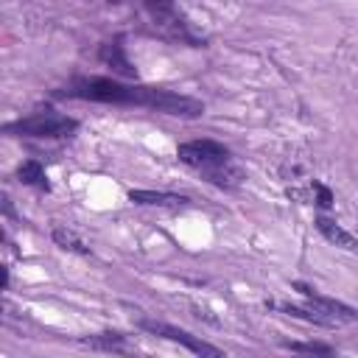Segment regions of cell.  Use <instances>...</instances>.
<instances>
[{
	"label": "cell",
	"instance_id": "obj_12",
	"mask_svg": "<svg viewBox=\"0 0 358 358\" xmlns=\"http://www.w3.org/2000/svg\"><path fill=\"white\" fill-rule=\"evenodd\" d=\"M291 196H296V199H305V201H316L319 207H333V193H330V187H324L322 182H310L308 185V193H299V190H288Z\"/></svg>",
	"mask_w": 358,
	"mask_h": 358
},
{
	"label": "cell",
	"instance_id": "obj_6",
	"mask_svg": "<svg viewBox=\"0 0 358 358\" xmlns=\"http://www.w3.org/2000/svg\"><path fill=\"white\" fill-rule=\"evenodd\" d=\"M294 288L308 299V305H313L316 310H322V313H324L327 319H333L336 324L358 322V310H355V308H350V305H344V302H338V299H333V296L319 294L313 285H308V282H294Z\"/></svg>",
	"mask_w": 358,
	"mask_h": 358
},
{
	"label": "cell",
	"instance_id": "obj_11",
	"mask_svg": "<svg viewBox=\"0 0 358 358\" xmlns=\"http://www.w3.org/2000/svg\"><path fill=\"white\" fill-rule=\"evenodd\" d=\"M84 344L92 350H106V352H123L126 350V338L120 333H98V336L84 338Z\"/></svg>",
	"mask_w": 358,
	"mask_h": 358
},
{
	"label": "cell",
	"instance_id": "obj_14",
	"mask_svg": "<svg viewBox=\"0 0 358 358\" xmlns=\"http://www.w3.org/2000/svg\"><path fill=\"white\" fill-rule=\"evenodd\" d=\"M291 352H319V355H330L333 352V347L330 344H316V341H288L285 344Z\"/></svg>",
	"mask_w": 358,
	"mask_h": 358
},
{
	"label": "cell",
	"instance_id": "obj_7",
	"mask_svg": "<svg viewBox=\"0 0 358 358\" xmlns=\"http://www.w3.org/2000/svg\"><path fill=\"white\" fill-rule=\"evenodd\" d=\"M316 229H319V232H322L333 246L347 249V252H358V238H355L352 232H347L341 224H336L333 218L319 215V218H316Z\"/></svg>",
	"mask_w": 358,
	"mask_h": 358
},
{
	"label": "cell",
	"instance_id": "obj_10",
	"mask_svg": "<svg viewBox=\"0 0 358 358\" xmlns=\"http://www.w3.org/2000/svg\"><path fill=\"white\" fill-rule=\"evenodd\" d=\"M17 176H20V182H22V185H34V187H42V190H48L45 168H42L36 159H28V162H22V165L17 168Z\"/></svg>",
	"mask_w": 358,
	"mask_h": 358
},
{
	"label": "cell",
	"instance_id": "obj_2",
	"mask_svg": "<svg viewBox=\"0 0 358 358\" xmlns=\"http://www.w3.org/2000/svg\"><path fill=\"white\" fill-rule=\"evenodd\" d=\"M145 11H148L154 28L165 39H171L176 45H190V48L204 45V36L193 28V22L185 17V11L173 0H145Z\"/></svg>",
	"mask_w": 358,
	"mask_h": 358
},
{
	"label": "cell",
	"instance_id": "obj_1",
	"mask_svg": "<svg viewBox=\"0 0 358 358\" xmlns=\"http://www.w3.org/2000/svg\"><path fill=\"white\" fill-rule=\"evenodd\" d=\"M59 95L64 98H78V101H98V103H117V106H145L162 115H176V117H199L204 115V103L165 90V87H148V84H123L115 78L92 76V78H76L70 87H64Z\"/></svg>",
	"mask_w": 358,
	"mask_h": 358
},
{
	"label": "cell",
	"instance_id": "obj_8",
	"mask_svg": "<svg viewBox=\"0 0 358 358\" xmlns=\"http://www.w3.org/2000/svg\"><path fill=\"white\" fill-rule=\"evenodd\" d=\"M129 199L134 204H151V207H182L187 204V196L165 193V190H129Z\"/></svg>",
	"mask_w": 358,
	"mask_h": 358
},
{
	"label": "cell",
	"instance_id": "obj_13",
	"mask_svg": "<svg viewBox=\"0 0 358 358\" xmlns=\"http://www.w3.org/2000/svg\"><path fill=\"white\" fill-rule=\"evenodd\" d=\"M53 241H56L62 249H67V252L90 255V246H87L76 232H70V229H64V227H56V229H53Z\"/></svg>",
	"mask_w": 358,
	"mask_h": 358
},
{
	"label": "cell",
	"instance_id": "obj_4",
	"mask_svg": "<svg viewBox=\"0 0 358 358\" xmlns=\"http://www.w3.org/2000/svg\"><path fill=\"white\" fill-rule=\"evenodd\" d=\"M176 157L185 165H190V168H196V171L204 173V171H210L215 165L229 162V148L221 145V143H215V140H190V143H182L176 148Z\"/></svg>",
	"mask_w": 358,
	"mask_h": 358
},
{
	"label": "cell",
	"instance_id": "obj_5",
	"mask_svg": "<svg viewBox=\"0 0 358 358\" xmlns=\"http://www.w3.org/2000/svg\"><path fill=\"white\" fill-rule=\"evenodd\" d=\"M140 327L148 330V333H154V336H162V338H168V341H176V344L187 347V350L196 352V355H221L218 347H213V344L196 338L193 333H187V330H182V327H173V324H165V322H151V319H143Z\"/></svg>",
	"mask_w": 358,
	"mask_h": 358
},
{
	"label": "cell",
	"instance_id": "obj_9",
	"mask_svg": "<svg viewBox=\"0 0 358 358\" xmlns=\"http://www.w3.org/2000/svg\"><path fill=\"white\" fill-rule=\"evenodd\" d=\"M101 62H106V64H112L120 76H134V67L126 62V56H123V48H120V42L115 39V42H106L103 48H101Z\"/></svg>",
	"mask_w": 358,
	"mask_h": 358
},
{
	"label": "cell",
	"instance_id": "obj_3",
	"mask_svg": "<svg viewBox=\"0 0 358 358\" xmlns=\"http://www.w3.org/2000/svg\"><path fill=\"white\" fill-rule=\"evenodd\" d=\"M76 129H78V120H76V117H67V115H59V112H34V115H28V117H20V120H14V123H6V131H8V134H20V137H48V140L70 137Z\"/></svg>",
	"mask_w": 358,
	"mask_h": 358
},
{
	"label": "cell",
	"instance_id": "obj_15",
	"mask_svg": "<svg viewBox=\"0 0 358 358\" xmlns=\"http://www.w3.org/2000/svg\"><path fill=\"white\" fill-rule=\"evenodd\" d=\"M109 3H123V0H109Z\"/></svg>",
	"mask_w": 358,
	"mask_h": 358
}]
</instances>
